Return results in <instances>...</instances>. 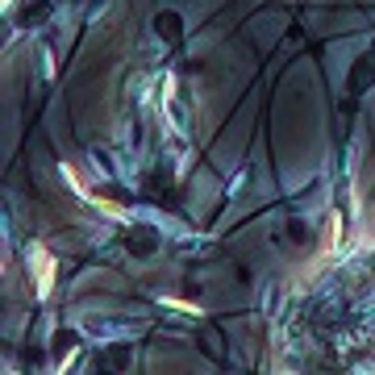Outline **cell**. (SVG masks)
<instances>
[{
	"instance_id": "1",
	"label": "cell",
	"mask_w": 375,
	"mask_h": 375,
	"mask_svg": "<svg viewBox=\"0 0 375 375\" xmlns=\"http://www.w3.org/2000/svg\"><path fill=\"white\" fill-rule=\"evenodd\" d=\"M30 271L38 276V296L47 300L54 292V276H59V263H54V254L47 246H30Z\"/></svg>"
},
{
	"instance_id": "2",
	"label": "cell",
	"mask_w": 375,
	"mask_h": 375,
	"mask_svg": "<svg viewBox=\"0 0 375 375\" xmlns=\"http://www.w3.org/2000/svg\"><path fill=\"white\" fill-rule=\"evenodd\" d=\"M338 246H342V213H333V217H329V226H326V246H321V259H317V267L326 263Z\"/></svg>"
},
{
	"instance_id": "3",
	"label": "cell",
	"mask_w": 375,
	"mask_h": 375,
	"mask_svg": "<svg viewBox=\"0 0 375 375\" xmlns=\"http://www.w3.org/2000/svg\"><path fill=\"white\" fill-rule=\"evenodd\" d=\"M88 204H92V209H100L109 221H130V213H125L117 200H104V196H96V192H92V200H88Z\"/></svg>"
},
{
	"instance_id": "4",
	"label": "cell",
	"mask_w": 375,
	"mask_h": 375,
	"mask_svg": "<svg viewBox=\"0 0 375 375\" xmlns=\"http://www.w3.org/2000/svg\"><path fill=\"white\" fill-rule=\"evenodd\" d=\"M59 176H63V180L71 184V192H75L80 200H92V192H88V184H84V180L75 176V167H67V163H63V167H59Z\"/></svg>"
},
{
	"instance_id": "5",
	"label": "cell",
	"mask_w": 375,
	"mask_h": 375,
	"mask_svg": "<svg viewBox=\"0 0 375 375\" xmlns=\"http://www.w3.org/2000/svg\"><path fill=\"white\" fill-rule=\"evenodd\" d=\"M163 305H167V309H176V313H188V317H204V309H200V305L180 300V296H163Z\"/></svg>"
},
{
	"instance_id": "6",
	"label": "cell",
	"mask_w": 375,
	"mask_h": 375,
	"mask_svg": "<svg viewBox=\"0 0 375 375\" xmlns=\"http://www.w3.org/2000/svg\"><path fill=\"white\" fill-rule=\"evenodd\" d=\"M4 8H13V0H4Z\"/></svg>"
}]
</instances>
